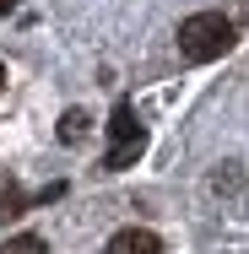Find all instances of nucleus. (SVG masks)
Listing matches in <instances>:
<instances>
[{"mask_svg":"<svg viewBox=\"0 0 249 254\" xmlns=\"http://www.w3.org/2000/svg\"><path fill=\"white\" fill-rule=\"evenodd\" d=\"M0 87H5V65H0Z\"/></svg>","mask_w":249,"mask_h":254,"instance_id":"8","label":"nucleus"},{"mask_svg":"<svg viewBox=\"0 0 249 254\" xmlns=\"http://www.w3.org/2000/svg\"><path fill=\"white\" fill-rule=\"evenodd\" d=\"M27 205H33V195H27V190H22L11 173H0V222H16Z\"/></svg>","mask_w":249,"mask_h":254,"instance_id":"4","label":"nucleus"},{"mask_svg":"<svg viewBox=\"0 0 249 254\" xmlns=\"http://www.w3.org/2000/svg\"><path fill=\"white\" fill-rule=\"evenodd\" d=\"M141 152H147V130H141L130 98H119V103H114V119H108V152H103V168L119 173V168H130Z\"/></svg>","mask_w":249,"mask_h":254,"instance_id":"2","label":"nucleus"},{"mask_svg":"<svg viewBox=\"0 0 249 254\" xmlns=\"http://www.w3.org/2000/svg\"><path fill=\"white\" fill-rule=\"evenodd\" d=\"M60 141H65V146H82V141H87V114H82V108H65V119H60Z\"/></svg>","mask_w":249,"mask_h":254,"instance_id":"5","label":"nucleus"},{"mask_svg":"<svg viewBox=\"0 0 249 254\" xmlns=\"http://www.w3.org/2000/svg\"><path fill=\"white\" fill-rule=\"evenodd\" d=\"M11 5H16V0H0V16H5V11H11Z\"/></svg>","mask_w":249,"mask_h":254,"instance_id":"7","label":"nucleus"},{"mask_svg":"<svg viewBox=\"0 0 249 254\" xmlns=\"http://www.w3.org/2000/svg\"><path fill=\"white\" fill-rule=\"evenodd\" d=\"M228 49H233V22L222 11H195L179 22V54L184 60L206 65V60H222Z\"/></svg>","mask_w":249,"mask_h":254,"instance_id":"1","label":"nucleus"},{"mask_svg":"<svg viewBox=\"0 0 249 254\" xmlns=\"http://www.w3.org/2000/svg\"><path fill=\"white\" fill-rule=\"evenodd\" d=\"M103 254H163V238L147 233V227H119V233L103 244Z\"/></svg>","mask_w":249,"mask_h":254,"instance_id":"3","label":"nucleus"},{"mask_svg":"<svg viewBox=\"0 0 249 254\" xmlns=\"http://www.w3.org/2000/svg\"><path fill=\"white\" fill-rule=\"evenodd\" d=\"M0 254H49V249H44V238H33V233H22V238H11V244H5Z\"/></svg>","mask_w":249,"mask_h":254,"instance_id":"6","label":"nucleus"}]
</instances>
